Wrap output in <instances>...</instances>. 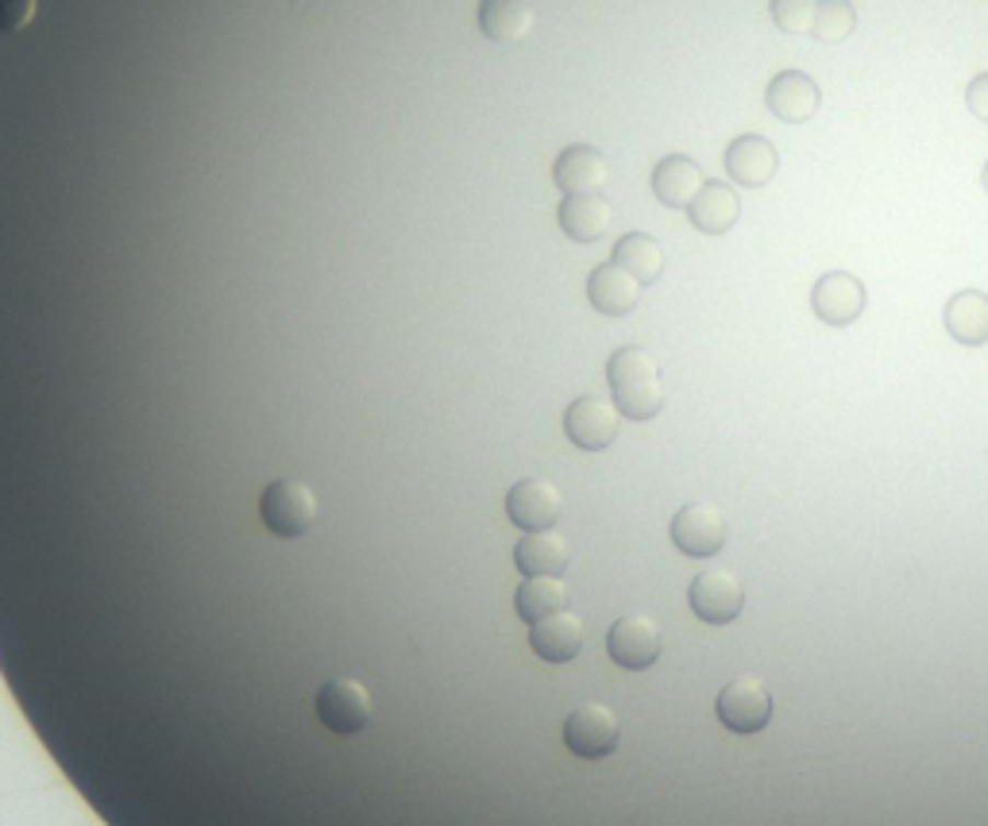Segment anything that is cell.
Returning <instances> with one entry per match:
<instances>
[{
    "instance_id": "obj_1",
    "label": "cell",
    "mask_w": 988,
    "mask_h": 826,
    "mask_svg": "<svg viewBox=\"0 0 988 826\" xmlns=\"http://www.w3.org/2000/svg\"><path fill=\"white\" fill-rule=\"evenodd\" d=\"M606 383H611L614 406H618L621 418L629 421H649L664 409V383H661V368L656 360L638 348V344H626L606 360Z\"/></svg>"
},
{
    "instance_id": "obj_2",
    "label": "cell",
    "mask_w": 988,
    "mask_h": 826,
    "mask_svg": "<svg viewBox=\"0 0 988 826\" xmlns=\"http://www.w3.org/2000/svg\"><path fill=\"white\" fill-rule=\"evenodd\" d=\"M259 517H263V525L282 540L305 537L321 517L317 495H313L302 479H275V484H267L259 495Z\"/></svg>"
},
{
    "instance_id": "obj_3",
    "label": "cell",
    "mask_w": 988,
    "mask_h": 826,
    "mask_svg": "<svg viewBox=\"0 0 988 826\" xmlns=\"http://www.w3.org/2000/svg\"><path fill=\"white\" fill-rule=\"evenodd\" d=\"M313 711H317L321 726L333 730L336 737H356L360 730L371 726V719H375V699H371V691L360 684V679L336 676L317 687Z\"/></svg>"
},
{
    "instance_id": "obj_4",
    "label": "cell",
    "mask_w": 988,
    "mask_h": 826,
    "mask_svg": "<svg viewBox=\"0 0 988 826\" xmlns=\"http://www.w3.org/2000/svg\"><path fill=\"white\" fill-rule=\"evenodd\" d=\"M621 722L606 703H580L563 719V745L572 749V757L583 761H603L618 749Z\"/></svg>"
},
{
    "instance_id": "obj_5",
    "label": "cell",
    "mask_w": 988,
    "mask_h": 826,
    "mask_svg": "<svg viewBox=\"0 0 988 826\" xmlns=\"http://www.w3.org/2000/svg\"><path fill=\"white\" fill-rule=\"evenodd\" d=\"M714 714L734 734H757V730H765L768 719H772V696H768L765 679L749 676V672L734 676L719 691V699H714Z\"/></svg>"
},
{
    "instance_id": "obj_6",
    "label": "cell",
    "mask_w": 988,
    "mask_h": 826,
    "mask_svg": "<svg viewBox=\"0 0 988 826\" xmlns=\"http://www.w3.org/2000/svg\"><path fill=\"white\" fill-rule=\"evenodd\" d=\"M669 533H672V545H676L684 557L702 560V557H714V552L727 545L730 525L714 502H687V507L676 510Z\"/></svg>"
},
{
    "instance_id": "obj_7",
    "label": "cell",
    "mask_w": 988,
    "mask_h": 826,
    "mask_svg": "<svg viewBox=\"0 0 988 826\" xmlns=\"http://www.w3.org/2000/svg\"><path fill=\"white\" fill-rule=\"evenodd\" d=\"M621 414L614 402L598 398V394H583L572 406L563 409V437L583 452H603L618 441Z\"/></svg>"
},
{
    "instance_id": "obj_8",
    "label": "cell",
    "mask_w": 988,
    "mask_h": 826,
    "mask_svg": "<svg viewBox=\"0 0 988 826\" xmlns=\"http://www.w3.org/2000/svg\"><path fill=\"white\" fill-rule=\"evenodd\" d=\"M606 653L618 668L646 672L661 656V626L649 614H621L606 630Z\"/></svg>"
},
{
    "instance_id": "obj_9",
    "label": "cell",
    "mask_w": 988,
    "mask_h": 826,
    "mask_svg": "<svg viewBox=\"0 0 988 826\" xmlns=\"http://www.w3.org/2000/svg\"><path fill=\"white\" fill-rule=\"evenodd\" d=\"M687 603H691V610L699 614L702 623L727 626V623H734L745 606L742 580H737L730 568H707V572L695 575L691 587H687Z\"/></svg>"
},
{
    "instance_id": "obj_10",
    "label": "cell",
    "mask_w": 988,
    "mask_h": 826,
    "mask_svg": "<svg viewBox=\"0 0 988 826\" xmlns=\"http://www.w3.org/2000/svg\"><path fill=\"white\" fill-rule=\"evenodd\" d=\"M865 302H869L865 282H861L858 275H850V270H830V275H823V279L815 282V290H811V310H815V317L834 328L853 325V321L865 313Z\"/></svg>"
},
{
    "instance_id": "obj_11",
    "label": "cell",
    "mask_w": 988,
    "mask_h": 826,
    "mask_svg": "<svg viewBox=\"0 0 988 826\" xmlns=\"http://www.w3.org/2000/svg\"><path fill=\"white\" fill-rule=\"evenodd\" d=\"M563 514V495L548 479H518L507 495V517L522 533L553 530Z\"/></svg>"
},
{
    "instance_id": "obj_12",
    "label": "cell",
    "mask_w": 988,
    "mask_h": 826,
    "mask_svg": "<svg viewBox=\"0 0 988 826\" xmlns=\"http://www.w3.org/2000/svg\"><path fill=\"white\" fill-rule=\"evenodd\" d=\"M765 105L776 120L784 124H807L815 120L818 105H823V93H818V82L803 70H784L768 82Z\"/></svg>"
},
{
    "instance_id": "obj_13",
    "label": "cell",
    "mask_w": 988,
    "mask_h": 826,
    "mask_svg": "<svg viewBox=\"0 0 988 826\" xmlns=\"http://www.w3.org/2000/svg\"><path fill=\"white\" fill-rule=\"evenodd\" d=\"M530 649L548 664H568L583 649V618L572 610H556L530 626Z\"/></svg>"
},
{
    "instance_id": "obj_14",
    "label": "cell",
    "mask_w": 988,
    "mask_h": 826,
    "mask_svg": "<svg viewBox=\"0 0 988 826\" xmlns=\"http://www.w3.org/2000/svg\"><path fill=\"white\" fill-rule=\"evenodd\" d=\"M553 178L556 186L568 194H603L606 178H611V166H606L603 151L591 148V143H572V148H563L556 155L553 166Z\"/></svg>"
},
{
    "instance_id": "obj_15",
    "label": "cell",
    "mask_w": 988,
    "mask_h": 826,
    "mask_svg": "<svg viewBox=\"0 0 988 826\" xmlns=\"http://www.w3.org/2000/svg\"><path fill=\"white\" fill-rule=\"evenodd\" d=\"M776 171H780V155L765 136H737L727 148V174L734 186L760 189L776 178Z\"/></svg>"
},
{
    "instance_id": "obj_16",
    "label": "cell",
    "mask_w": 988,
    "mask_h": 826,
    "mask_svg": "<svg viewBox=\"0 0 988 826\" xmlns=\"http://www.w3.org/2000/svg\"><path fill=\"white\" fill-rule=\"evenodd\" d=\"M588 302L606 317H626L641 302V282L611 259L588 275Z\"/></svg>"
},
{
    "instance_id": "obj_17",
    "label": "cell",
    "mask_w": 988,
    "mask_h": 826,
    "mask_svg": "<svg viewBox=\"0 0 988 826\" xmlns=\"http://www.w3.org/2000/svg\"><path fill=\"white\" fill-rule=\"evenodd\" d=\"M560 229L568 240L576 244H595V240L606 236L614 221V209L603 194H568L560 201Z\"/></svg>"
},
{
    "instance_id": "obj_18",
    "label": "cell",
    "mask_w": 988,
    "mask_h": 826,
    "mask_svg": "<svg viewBox=\"0 0 988 826\" xmlns=\"http://www.w3.org/2000/svg\"><path fill=\"white\" fill-rule=\"evenodd\" d=\"M737 217H742V201H737V189L727 186V182H702L695 201L687 205V221L699 232H707V236L730 232L737 224Z\"/></svg>"
},
{
    "instance_id": "obj_19",
    "label": "cell",
    "mask_w": 988,
    "mask_h": 826,
    "mask_svg": "<svg viewBox=\"0 0 988 826\" xmlns=\"http://www.w3.org/2000/svg\"><path fill=\"white\" fill-rule=\"evenodd\" d=\"M514 565L525 575H560L563 568L572 565V545H568L563 533H556V525L553 530L525 533L514 545Z\"/></svg>"
},
{
    "instance_id": "obj_20",
    "label": "cell",
    "mask_w": 988,
    "mask_h": 826,
    "mask_svg": "<svg viewBox=\"0 0 988 826\" xmlns=\"http://www.w3.org/2000/svg\"><path fill=\"white\" fill-rule=\"evenodd\" d=\"M702 182L707 178H702L699 163L687 155H664L653 166V194L669 209H687L695 201V194L702 189Z\"/></svg>"
},
{
    "instance_id": "obj_21",
    "label": "cell",
    "mask_w": 988,
    "mask_h": 826,
    "mask_svg": "<svg viewBox=\"0 0 988 826\" xmlns=\"http://www.w3.org/2000/svg\"><path fill=\"white\" fill-rule=\"evenodd\" d=\"M942 325L965 348H980L988 344V294L985 290H962L946 302Z\"/></svg>"
},
{
    "instance_id": "obj_22",
    "label": "cell",
    "mask_w": 988,
    "mask_h": 826,
    "mask_svg": "<svg viewBox=\"0 0 988 826\" xmlns=\"http://www.w3.org/2000/svg\"><path fill=\"white\" fill-rule=\"evenodd\" d=\"M479 32L490 43H518L533 32L530 0H479Z\"/></svg>"
},
{
    "instance_id": "obj_23",
    "label": "cell",
    "mask_w": 988,
    "mask_h": 826,
    "mask_svg": "<svg viewBox=\"0 0 988 826\" xmlns=\"http://www.w3.org/2000/svg\"><path fill=\"white\" fill-rule=\"evenodd\" d=\"M514 610L530 626L556 610H568V583L560 575H525V583L514 591Z\"/></svg>"
},
{
    "instance_id": "obj_24",
    "label": "cell",
    "mask_w": 988,
    "mask_h": 826,
    "mask_svg": "<svg viewBox=\"0 0 988 826\" xmlns=\"http://www.w3.org/2000/svg\"><path fill=\"white\" fill-rule=\"evenodd\" d=\"M614 263L626 267L629 275L646 287V282H656L664 275V247L656 244L649 232H629V236H621L618 247H614Z\"/></svg>"
},
{
    "instance_id": "obj_25",
    "label": "cell",
    "mask_w": 988,
    "mask_h": 826,
    "mask_svg": "<svg viewBox=\"0 0 988 826\" xmlns=\"http://www.w3.org/2000/svg\"><path fill=\"white\" fill-rule=\"evenodd\" d=\"M858 27V12H853L850 0H818L815 4V35L818 43H846Z\"/></svg>"
},
{
    "instance_id": "obj_26",
    "label": "cell",
    "mask_w": 988,
    "mask_h": 826,
    "mask_svg": "<svg viewBox=\"0 0 988 826\" xmlns=\"http://www.w3.org/2000/svg\"><path fill=\"white\" fill-rule=\"evenodd\" d=\"M815 4L818 0H772L768 12H772V24L784 35H803L815 27Z\"/></svg>"
},
{
    "instance_id": "obj_27",
    "label": "cell",
    "mask_w": 988,
    "mask_h": 826,
    "mask_svg": "<svg viewBox=\"0 0 988 826\" xmlns=\"http://www.w3.org/2000/svg\"><path fill=\"white\" fill-rule=\"evenodd\" d=\"M35 20V0H0V32H20Z\"/></svg>"
},
{
    "instance_id": "obj_28",
    "label": "cell",
    "mask_w": 988,
    "mask_h": 826,
    "mask_svg": "<svg viewBox=\"0 0 988 826\" xmlns=\"http://www.w3.org/2000/svg\"><path fill=\"white\" fill-rule=\"evenodd\" d=\"M965 105H969V113L977 116V120L988 124V74L973 78L969 90H965Z\"/></svg>"
},
{
    "instance_id": "obj_29",
    "label": "cell",
    "mask_w": 988,
    "mask_h": 826,
    "mask_svg": "<svg viewBox=\"0 0 988 826\" xmlns=\"http://www.w3.org/2000/svg\"><path fill=\"white\" fill-rule=\"evenodd\" d=\"M980 186L988 189V163H985V171H980Z\"/></svg>"
}]
</instances>
